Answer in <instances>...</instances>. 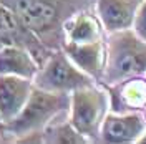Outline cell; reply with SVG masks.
I'll use <instances>...</instances> for the list:
<instances>
[{"label":"cell","mask_w":146,"mask_h":144,"mask_svg":"<svg viewBox=\"0 0 146 144\" xmlns=\"http://www.w3.org/2000/svg\"><path fill=\"white\" fill-rule=\"evenodd\" d=\"M20 23L50 50L65 43V27L90 0H0Z\"/></svg>","instance_id":"obj_1"},{"label":"cell","mask_w":146,"mask_h":144,"mask_svg":"<svg viewBox=\"0 0 146 144\" xmlns=\"http://www.w3.org/2000/svg\"><path fill=\"white\" fill-rule=\"evenodd\" d=\"M70 109V93L46 91L33 85L25 106L17 116L7 123H0V134L12 136L13 141L35 131H42L48 123Z\"/></svg>","instance_id":"obj_2"},{"label":"cell","mask_w":146,"mask_h":144,"mask_svg":"<svg viewBox=\"0 0 146 144\" xmlns=\"http://www.w3.org/2000/svg\"><path fill=\"white\" fill-rule=\"evenodd\" d=\"M146 73V42L128 28L110 33L106 42V60L101 80L115 85Z\"/></svg>","instance_id":"obj_3"},{"label":"cell","mask_w":146,"mask_h":144,"mask_svg":"<svg viewBox=\"0 0 146 144\" xmlns=\"http://www.w3.org/2000/svg\"><path fill=\"white\" fill-rule=\"evenodd\" d=\"M106 109L108 94L93 85L70 93V123L88 141L100 139V127Z\"/></svg>","instance_id":"obj_4"},{"label":"cell","mask_w":146,"mask_h":144,"mask_svg":"<svg viewBox=\"0 0 146 144\" xmlns=\"http://www.w3.org/2000/svg\"><path fill=\"white\" fill-rule=\"evenodd\" d=\"M33 85L46 91L73 93L93 85V78L82 71L63 50H53L33 76Z\"/></svg>","instance_id":"obj_5"},{"label":"cell","mask_w":146,"mask_h":144,"mask_svg":"<svg viewBox=\"0 0 146 144\" xmlns=\"http://www.w3.org/2000/svg\"><path fill=\"white\" fill-rule=\"evenodd\" d=\"M7 45H18L27 48L40 66L53 52L46 48L33 33H30L3 3H0V48Z\"/></svg>","instance_id":"obj_6"},{"label":"cell","mask_w":146,"mask_h":144,"mask_svg":"<svg viewBox=\"0 0 146 144\" xmlns=\"http://www.w3.org/2000/svg\"><path fill=\"white\" fill-rule=\"evenodd\" d=\"M146 131V119L139 113L105 116L100 127V139L105 143H135Z\"/></svg>","instance_id":"obj_7"},{"label":"cell","mask_w":146,"mask_h":144,"mask_svg":"<svg viewBox=\"0 0 146 144\" xmlns=\"http://www.w3.org/2000/svg\"><path fill=\"white\" fill-rule=\"evenodd\" d=\"M33 88V80L17 75H0V123L17 116L25 106Z\"/></svg>","instance_id":"obj_8"},{"label":"cell","mask_w":146,"mask_h":144,"mask_svg":"<svg viewBox=\"0 0 146 144\" xmlns=\"http://www.w3.org/2000/svg\"><path fill=\"white\" fill-rule=\"evenodd\" d=\"M62 50L82 71L88 73L93 80H101L106 60V46L103 40L85 42V43L65 42Z\"/></svg>","instance_id":"obj_9"},{"label":"cell","mask_w":146,"mask_h":144,"mask_svg":"<svg viewBox=\"0 0 146 144\" xmlns=\"http://www.w3.org/2000/svg\"><path fill=\"white\" fill-rule=\"evenodd\" d=\"M141 0H98L96 13L101 27L108 33L128 30L133 27Z\"/></svg>","instance_id":"obj_10"},{"label":"cell","mask_w":146,"mask_h":144,"mask_svg":"<svg viewBox=\"0 0 146 144\" xmlns=\"http://www.w3.org/2000/svg\"><path fill=\"white\" fill-rule=\"evenodd\" d=\"M40 68L33 55L18 45H7L0 48V75H17L33 80Z\"/></svg>","instance_id":"obj_11"},{"label":"cell","mask_w":146,"mask_h":144,"mask_svg":"<svg viewBox=\"0 0 146 144\" xmlns=\"http://www.w3.org/2000/svg\"><path fill=\"white\" fill-rule=\"evenodd\" d=\"M103 40V30L101 22L95 17L90 10H82L66 23L65 27V42H75V43H85V42H95Z\"/></svg>","instance_id":"obj_12"},{"label":"cell","mask_w":146,"mask_h":144,"mask_svg":"<svg viewBox=\"0 0 146 144\" xmlns=\"http://www.w3.org/2000/svg\"><path fill=\"white\" fill-rule=\"evenodd\" d=\"M43 143H53V144H83L88 143V139L82 136L72 123H63L56 126H46L43 127Z\"/></svg>","instance_id":"obj_13"},{"label":"cell","mask_w":146,"mask_h":144,"mask_svg":"<svg viewBox=\"0 0 146 144\" xmlns=\"http://www.w3.org/2000/svg\"><path fill=\"white\" fill-rule=\"evenodd\" d=\"M119 96L123 104L129 108H139L146 104V83L141 80H128L126 85L119 88Z\"/></svg>","instance_id":"obj_14"},{"label":"cell","mask_w":146,"mask_h":144,"mask_svg":"<svg viewBox=\"0 0 146 144\" xmlns=\"http://www.w3.org/2000/svg\"><path fill=\"white\" fill-rule=\"evenodd\" d=\"M133 27H135L133 30L136 32V35L146 42V0H143V2L139 3V9H138V12H136Z\"/></svg>","instance_id":"obj_15"},{"label":"cell","mask_w":146,"mask_h":144,"mask_svg":"<svg viewBox=\"0 0 146 144\" xmlns=\"http://www.w3.org/2000/svg\"><path fill=\"white\" fill-rule=\"evenodd\" d=\"M138 143H145L146 144V131L143 133V134L139 136V139H138Z\"/></svg>","instance_id":"obj_16"},{"label":"cell","mask_w":146,"mask_h":144,"mask_svg":"<svg viewBox=\"0 0 146 144\" xmlns=\"http://www.w3.org/2000/svg\"><path fill=\"white\" fill-rule=\"evenodd\" d=\"M145 108H146V104H145Z\"/></svg>","instance_id":"obj_17"}]
</instances>
